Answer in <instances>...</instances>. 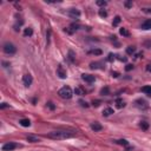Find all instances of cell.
Returning a JSON list of instances; mask_svg holds the SVG:
<instances>
[{
    "mask_svg": "<svg viewBox=\"0 0 151 151\" xmlns=\"http://www.w3.org/2000/svg\"><path fill=\"white\" fill-rule=\"evenodd\" d=\"M76 133L72 131H66V130H57V131H52L46 135V137L52 138V139H57V140H61V139H67L71 137H75Z\"/></svg>",
    "mask_w": 151,
    "mask_h": 151,
    "instance_id": "obj_1",
    "label": "cell"
},
{
    "mask_svg": "<svg viewBox=\"0 0 151 151\" xmlns=\"http://www.w3.org/2000/svg\"><path fill=\"white\" fill-rule=\"evenodd\" d=\"M143 11H144V12H146V13H151V10H150V8H144Z\"/></svg>",
    "mask_w": 151,
    "mask_h": 151,
    "instance_id": "obj_38",
    "label": "cell"
},
{
    "mask_svg": "<svg viewBox=\"0 0 151 151\" xmlns=\"http://www.w3.org/2000/svg\"><path fill=\"white\" fill-rule=\"evenodd\" d=\"M135 51H136V49L133 47V46H129V47L126 49V53L128 54H133L135 53Z\"/></svg>",
    "mask_w": 151,
    "mask_h": 151,
    "instance_id": "obj_23",
    "label": "cell"
},
{
    "mask_svg": "<svg viewBox=\"0 0 151 151\" xmlns=\"http://www.w3.org/2000/svg\"><path fill=\"white\" fill-rule=\"evenodd\" d=\"M57 75L59 76L61 79H65L67 75H66V70H64V67L61 66V65H58V67H57Z\"/></svg>",
    "mask_w": 151,
    "mask_h": 151,
    "instance_id": "obj_6",
    "label": "cell"
},
{
    "mask_svg": "<svg viewBox=\"0 0 151 151\" xmlns=\"http://www.w3.org/2000/svg\"><path fill=\"white\" fill-rule=\"evenodd\" d=\"M119 60H120V61H124V63H125V61H126L128 59H126L125 57H124V58H123V57H120V58H119Z\"/></svg>",
    "mask_w": 151,
    "mask_h": 151,
    "instance_id": "obj_39",
    "label": "cell"
},
{
    "mask_svg": "<svg viewBox=\"0 0 151 151\" xmlns=\"http://www.w3.org/2000/svg\"><path fill=\"white\" fill-rule=\"evenodd\" d=\"M69 59H70L72 63L75 61V54H73V52H72V51H69Z\"/></svg>",
    "mask_w": 151,
    "mask_h": 151,
    "instance_id": "obj_27",
    "label": "cell"
},
{
    "mask_svg": "<svg viewBox=\"0 0 151 151\" xmlns=\"http://www.w3.org/2000/svg\"><path fill=\"white\" fill-rule=\"evenodd\" d=\"M116 106H117L118 109L124 108V106H125L124 100H123V99H117V100H116Z\"/></svg>",
    "mask_w": 151,
    "mask_h": 151,
    "instance_id": "obj_16",
    "label": "cell"
},
{
    "mask_svg": "<svg viewBox=\"0 0 151 151\" xmlns=\"http://www.w3.org/2000/svg\"><path fill=\"white\" fill-rule=\"evenodd\" d=\"M142 92L146 93L148 96H151V86L150 85H146V86H143L142 87Z\"/></svg>",
    "mask_w": 151,
    "mask_h": 151,
    "instance_id": "obj_15",
    "label": "cell"
},
{
    "mask_svg": "<svg viewBox=\"0 0 151 151\" xmlns=\"http://www.w3.org/2000/svg\"><path fill=\"white\" fill-rule=\"evenodd\" d=\"M114 143H117L119 145H124V146H128L129 145V142L126 139H119V140H114Z\"/></svg>",
    "mask_w": 151,
    "mask_h": 151,
    "instance_id": "obj_18",
    "label": "cell"
},
{
    "mask_svg": "<svg viewBox=\"0 0 151 151\" xmlns=\"http://www.w3.org/2000/svg\"><path fill=\"white\" fill-rule=\"evenodd\" d=\"M118 72H112V77H118Z\"/></svg>",
    "mask_w": 151,
    "mask_h": 151,
    "instance_id": "obj_40",
    "label": "cell"
},
{
    "mask_svg": "<svg viewBox=\"0 0 151 151\" xmlns=\"http://www.w3.org/2000/svg\"><path fill=\"white\" fill-rule=\"evenodd\" d=\"M120 21H122V19H120V17L119 16H116L114 18H113V21H112V25L113 27H117L120 24Z\"/></svg>",
    "mask_w": 151,
    "mask_h": 151,
    "instance_id": "obj_13",
    "label": "cell"
},
{
    "mask_svg": "<svg viewBox=\"0 0 151 151\" xmlns=\"http://www.w3.org/2000/svg\"><path fill=\"white\" fill-rule=\"evenodd\" d=\"M32 81H33V79H32V76L31 75H25L24 77H22V83H24V85H25L26 87L31 86Z\"/></svg>",
    "mask_w": 151,
    "mask_h": 151,
    "instance_id": "obj_5",
    "label": "cell"
},
{
    "mask_svg": "<svg viewBox=\"0 0 151 151\" xmlns=\"http://www.w3.org/2000/svg\"><path fill=\"white\" fill-rule=\"evenodd\" d=\"M79 103L81 104V106H85V108H87V106H89V105H87V103L84 102V100H79Z\"/></svg>",
    "mask_w": 151,
    "mask_h": 151,
    "instance_id": "obj_34",
    "label": "cell"
},
{
    "mask_svg": "<svg viewBox=\"0 0 151 151\" xmlns=\"http://www.w3.org/2000/svg\"><path fill=\"white\" fill-rule=\"evenodd\" d=\"M99 65H100V63H91V64H90V67L94 70V69H99Z\"/></svg>",
    "mask_w": 151,
    "mask_h": 151,
    "instance_id": "obj_26",
    "label": "cell"
},
{
    "mask_svg": "<svg viewBox=\"0 0 151 151\" xmlns=\"http://www.w3.org/2000/svg\"><path fill=\"white\" fill-rule=\"evenodd\" d=\"M19 124L24 126V128H28V126H31V120L27 118H24V119H20L19 120Z\"/></svg>",
    "mask_w": 151,
    "mask_h": 151,
    "instance_id": "obj_10",
    "label": "cell"
},
{
    "mask_svg": "<svg viewBox=\"0 0 151 151\" xmlns=\"http://www.w3.org/2000/svg\"><path fill=\"white\" fill-rule=\"evenodd\" d=\"M113 59H114V56H113L112 53H110V54H109V58H108V60H109V61H112Z\"/></svg>",
    "mask_w": 151,
    "mask_h": 151,
    "instance_id": "obj_33",
    "label": "cell"
},
{
    "mask_svg": "<svg viewBox=\"0 0 151 151\" xmlns=\"http://www.w3.org/2000/svg\"><path fill=\"white\" fill-rule=\"evenodd\" d=\"M136 104H137V106H138V108H143V109L148 108L146 102L145 100H143V99H138V100H136Z\"/></svg>",
    "mask_w": 151,
    "mask_h": 151,
    "instance_id": "obj_12",
    "label": "cell"
},
{
    "mask_svg": "<svg viewBox=\"0 0 151 151\" xmlns=\"http://www.w3.org/2000/svg\"><path fill=\"white\" fill-rule=\"evenodd\" d=\"M58 94H59V97L63 98V99H71L72 96H73V91L71 90L70 86H64L58 91Z\"/></svg>",
    "mask_w": 151,
    "mask_h": 151,
    "instance_id": "obj_2",
    "label": "cell"
},
{
    "mask_svg": "<svg viewBox=\"0 0 151 151\" xmlns=\"http://www.w3.org/2000/svg\"><path fill=\"white\" fill-rule=\"evenodd\" d=\"M81 79L84 81H86V83H93V81H94V76L84 73V75H81Z\"/></svg>",
    "mask_w": 151,
    "mask_h": 151,
    "instance_id": "obj_7",
    "label": "cell"
},
{
    "mask_svg": "<svg viewBox=\"0 0 151 151\" xmlns=\"http://www.w3.org/2000/svg\"><path fill=\"white\" fill-rule=\"evenodd\" d=\"M27 140H28V142H32V143H37V142H39V138H38V137H34V136H28V137H27Z\"/></svg>",
    "mask_w": 151,
    "mask_h": 151,
    "instance_id": "obj_21",
    "label": "cell"
},
{
    "mask_svg": "<svg viewBox=\"0 0 151 151\" xmlns=\"http://www.w3.org/2000/svg\"><path fill=\"white\" fill-rule=\"evenodd\" d=\"M2 50H4V52H5L6 54H14L17 52V47L12 43L4 44V47H2Z\"/></svg>",
    "mask_w": 151,
    "mask_h": 151,
    "instance_id": "obj_3",
    "label": "cell"
},
{
    "mask_svg": "<svg viewBox=\"0 0 151 151\" xmlns=\"http://www.w3.org/2000/svg\"><path fill=\"white\" fill-rule=\"evenodd\" d=\"M112 113H113V109L112 108H106V109H104V111H103V116L108 117V116L112 114Z\"/></svg>",
    "mask_w": 151,
    "mask_h": 151,
    "instance_id": "obj_14",
    "label": "cell"
},
{
    "mask_svg": "<svg viewBox=\"0 0 151 151\" xmlns=\"http://www.w3.org/2000/svg\"><path fill=\"white\" fill-rule=\"evenodd\" d=\"M146 71H148V72H151V64H149L146 66Z\"/></svg>",
    "mask_w": 151,
    "mask_h": 151,
    "instance_id": "obj_37",
    "label": "cell"
},
{
    "mask_svg": "<svg viewBox=\"0 0 151 151\" xmlns=\"http://www.w3.org/2000/svg\"><path fill=\"white\" fill-rule=\"evenodd\" d=\"M91 53H93L94 56H100V54H102V51L97 49V50H93V51H91Z\"/></svg>",
    "mask_w": 151,
    "mask_h": 151,
    "instance_id": "obj_29",
    "label": "cell"
},
{
    "mask_svg": "<svg viewBox=\"0 0 151 151\" xmlns=\"http://www.w3.org/2000/svg\"><path fill=\"white\" fill-rule=\"evenodd\" d=\"M7 106H10V105H7L6 103H2V104L0 105V108H1V109H5V108H7Z\"/></svg>",
    "mask_w": 151,
    "mask_h": 151,
    "instance_id": "obj_36",
    "label": "cell"
},
{
    "mask_svg": "<svg viewBox=\"0 0 151 151\" xmlns=\"http://www.w3.org/2000/svg\"><path fill=\"white\" fill-rule=\"evenodd\" d=\"M16 148H18V144L13 143V142H10V143H6L2 145V151H13Z\"/></svg>",
    "mask_w": 151,
    "mask_h": 151,
    "instance_id": "obj_4",
    "label": "cell"
},
{
    "mask_svg": "<svg viewBox=\"0 0 151 151\" xmlns=\"http://www.w3.org/2000/svg\"><path fill=\"white\" fill-rule=\"evenodd\" d=\"M103 126L98 122H94V123H92L91 124V130L92 131H94V132H98V131H102Z\"/></svg>",
    "mask_w": 151,
    "mask_h": 151,
    "instance_id": "obj_9",
    "label": "cell"
},
{
    "mask_svg": "<svg viewBox=\"0 0 151 151\" xmlns=\"http://www.w3.org/2000/svg\"><path fill=\"white\" fill-rule=\"evenodd\" d=\"M109 93H110V89H109L108 86L103 87L102 90H100V94H103V96H108Z\"/></svg>",
    "mask_w": 151,
    "mask_h": 151,
    "instance_id": "obj_20",
    "label": "cell"
},
{
    "mask_svg": "<svg viewBox=\"0 0 151 151\" xmlns=\"http://www.w3.org/2000/svg\"><path fill=\"white\" fill-rule=\"evenodd\" d=\"M140 27H142V30H151V19H146Z\"/></svg>",
    "mask_w": 151,
    "mask_h": 151,
    "instance_id": "obj_11",
    "label": "cell"
},
{
    "mask_svg": "<svg viewBox=\"0 0 151 151\" xmlns=\"http://www.w3.org/2000/svg\"><path fill=\"white\" fill-rule=\"evenodd\" d=\"M69 16L72 17V18H75V19H78L79 17H80V12L78 11V10H75V8H72L69 11Z\"/></svg>",
    "mask_w": 151,
    "mask_h": 151,
    "instance_id": "obj_8",
    "label": "cell"
},
{
    "mask_svg": "<svg viewBox=\"0 0 151 151\" xmlns=\"http://www.w3.org/2000/svg\"><path fill=\"white\" fill-rule=\"evenodd\" d=\"M132 69H133V65L132 64H128L125 66V71H131Z\"/></svg>",
    "mask_w": 151,
    "mask_h": 151,
    "instance_id": "obj_32",
    "label": "cell"
},
{
    "mask_svg": "<svg viewBox=\"0 0 151 151\" xmlns=\"http://www.w3.org/2000/svg\"><path fill=\"white\" fill-rule=\"evenodd\" d=\"M125 6H126V7H131V6H132V2H131V1H126V2H125Z\"/></svg>",
    "mask_w": 151,
    "mask_h": 151,
    "instance_id": "obj_35",
    "label": "cell"
},
{
    "mask_svg": "<svg viewBox=\"0 0 151 151\" xmlns=\"http://www.w3.org/2000/svg\"><path fill=\"white\" fill-rule=\"evenodd\" d=\"M139 126L142 128V130H148L149 129V123H146V122H140Z\"/></svg>",
    "mask_w": 151,
    "mask_h": 151,
    "instance_id": "obj_22",
    "label": "cell"
},
{
    "mask_svg": "<svg viewBox=\"0 0 151 151\" xmlns=\"http://www.w3.org/2000/svg\"><path fill=\"white\" fill-rule=\"evenodd\" d=\"M99 17H102V18H105V17H108V12L105 11V10H99Z\"/></svg>",
    "mask_w": 151,
    "mask_h": 151,
    "instance_id": "obj_24",
    "label": "cell"
},
{
    "mask_svg": "<svg viewBox=\"0 0 151 151\" xmlns=\"http://www.w3.org/2000/svg\"><path fill=\"white\" fill-rule=\"evenodd\" d=\"M119 33L123 36V37H129L130 36V33H129V31L126 30V28H124V27H122L120 30H119Z\"/></svg>",
    "mask_w": 151,
    "mask_h": 151,
    "instance_id": "obj_17",
    "label": "cell"
},
{
    "mask_svg": "<svg viewBox=\"0 0 151 151\" xmlns=\"http://www.w3.org/2000/svg\"><path fill=\"white\" fill-rule=\"evenodd\" d=\"M47 106H49L50 110H54V109H56V105H54L52 102H49V103H47Z\"/></svg>",
    "mask_w": 151,
    "mask_h": 151,
    "instance_id": "obj_30",
    "label": "cell"
},
{
    "mask_svg": "<svg viewBox=\"0 0 151 151\" xmlns=\"http://www.w3.org/2000/svg\"><path fill=\"white\" fill-rule=\"evenodd\" d=\"M75 93H76V94H78V96L84 94V92H83V90H81L80 87H76V89H75Z\"/></svg>",
    "mask_w": 151,
    "mask_h": 151,
    "instance_id": "obj_25",
    "label": "cell"
},
{
    "mask_svg": "<svg viewBox=\"0 0 151 151\" xmlns=\"http://www.w3.org/2000/svg\"><path fill=\"white\" fill-rule=\"evenodd\" d=\"M32 34H33L32 28H30V27H28V28H25V31H24V36H25V37H31Z\"/></svg>",
    "mask_w": 151,
    "mask_h": 151,
    "instance_id": "obj_19",
    "label": "cell"
},
{
    "mask_svg": "<svg viewBox=\"0 0 151 151\" xmlns=\"http://www.w3.org/2000/svg\"><path fill=\"white\" fill-rule=\"evenodd\" d=\"M100 104H102V102H100V100H93V102H92V105H93V106H96V108H97V106H99Z\"/></svg>",
    "mask_w": 151,
    "mask_h": 151,
    "instance_id": "obj_31",
    "label": "cell"
},
{
    "mask_svg": "<svg viewBox=\"0 0 151 151\" xmlns=\"http://www.w3.org/2000/svg\"><path fill=\"white\" fill-rule=\"evenodd\" d=\"M96 4H97L98 6H103V7H104V6L106 5V1H104V0H98V1H96Z\"/></svg>",
    "mask_w": 151,
    "mask_h": 151,
    "instance_id": "obj_28",
    "label": "cell"
}]
</instances>
